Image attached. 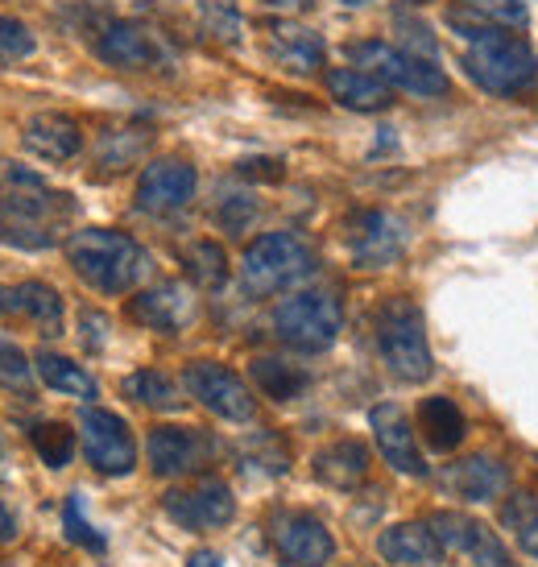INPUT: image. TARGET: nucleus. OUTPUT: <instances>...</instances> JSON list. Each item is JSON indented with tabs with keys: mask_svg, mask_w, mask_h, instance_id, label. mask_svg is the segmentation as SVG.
<instances>
[{
	"mask_svg": "<svg viewBox=\"0 0 538 567\" xmlns=\"http://www.w3.org/2000/svg\"><path fill=\"white\" fill-rule=\"evenodd\" d=\"M377 555L394 567H439L444 564V543L435 538L431 522H402L377 535Z\"/></svg>",
	"mask_w": 538,
	"mask_h": 567,
	"instance_id": "20",
	"label": "nucleus"
},
{
	"mask_svg": "<svg viewBox=\"0 0 538 567\" xmlns=\"http://www.w3.org/2000/svg\"><path fill=\"white\" fill-rule=\"evenodd\" d=\"M211 452H216V443L207 440L204 431H195V426H154L149 440H145L149 473L162 476V481L199 473L211 460Z\"/></svg>",
	"mask_w": 538,
	"mask_h": 567,
	"instance_id": "13",
	"label": "nucleus"
},
{
	"mask_svg": "<svg viewBox=\"0 0 538 567\" xmlns=\"http://www.w3.org/2000/svg\"><path fill=\"white\" fill-rule=\"evenodd\" d=\"M95 54L116 71H145V66L162 63V42L154 38V30L133 25V21H112L108 30L100 33Z\"/></svg>",
	"mask_w": 538,
	"mask_h": 567,
	"instance_id": "18",
	"label": "nucleus"
},
{
	"mask_svg": "<svg viewBox=\"0 0 538 567\" xmlns=\"http://www.w3.org/2000/svg\"><path fill=\"white\" fill-rule=\"evenodd\" d=\"M0 385H4V390H21V394L33 385L30 357H25L9 336H0Z\"/></svg>",
	"mask_w": 538,
	"mask_h": 567,
	"instance_id": "34",
	"label": "nucleus"
},
{
	"mask_svg": "<svg viewBox=\"0 0 538 567\" xmlns=\"http://www.w3.org/2000/svg\"><path fill=\"white\" fill-rule=\"evenodd\" d=\"M187 567H224V559L216 551H195L187 559Z\"/></svg>",
	"mask_w": 538,
	"mask_h": 567,
	"instance_id": "44",
	"label": "nucleus"
},
{
	"mask_svg": "<svg viewBox=\"0 0 538 567\" xmlns=\"http://www.w3.org/2000/svg\"><path fill=\"white\" fill-rule=\"evenodd\" d=\"M447 21L464 33L489 30V25H509V30H518V25H526V4L523 0H456L452 13H447Z\"/></svg>",
	"mask_w": 538,
	"mask_h": 567,
	"instance_id": "27",
	"label": "nucleus"
},
{
	"mask_svg": "<svg viewBox=\"0 0 538 567\" xmlns=\"http://www.w3.org/2000/svg\"><path fill=\"white\" fill-rule=\"evenodd\" d=\"M183 261H187V274L204 286V290H216V286H224V278H228V257H224V249L216 240L190 245V249L183 252Z\"/></svg>",
	"mask_w": 538,
	"mask_h": 567,
	"instance_id": "31",
	"label": "nucleus"
},
{
	"mask_svg": "<svg viewBox=\"0 0 538 567\" xmlns=\"http://www.w3.org/2000/svg\"><path fill=\"white\" fill-rule=\"evenodd\" d=\"M468 555H473L476 567H518V564H514V555H509V547L497 538V530H489V526H485V522H476L473 543H468Z\"/></svg>",
	"mask_w": 538,
	"mask_h": 567,
	"instance_id": "35",
	"label": "nucleus"
},
{
	"mask_svg": "<svg viewBox=\"0 0 538 567\" xmlns=\"http://www.w3.org/2000/svg\"><path fill=\"white\" fill-rule=\"evenodd\" d=\"M249 373H254L257 390L266 398H273V402H294V398H302V390L311 385V373H307L302 364L282 361V357H254Z\"/></svg>",
	"mask_w": 538,
	"mask_h": 567,
	"instance_id": "28",
	"label": "nucleus"
},
{
	"mask_svg": "<svg viewBox=\"0 0 538 567\" xmlns=\"http://www.w3.org/2000/svg\"><path fill=\"white\" fill-rule=\"evenodd\" d=\"M518 547H523L530 559H538V509L518 526Z\"/></svg>",
	"mask_w": 538,
	"mask_h": 567,
	"instance_id": "42",
	"label": "nucleus"
},
{
	"mask_svg": "<svg viewBox=\"0 0 538 567\" xmlns=\"http://www.w3.org/2000/svg\"><path fill=\"white\" fill-rule=\"evenodd\" d=\"M71 195H50L46 187L13 190L0 199V240L25 252L54 249L71 220Z\"/></svg>",
	"mask_w": 538,
	"mask_h": 567,
	"instance_id": "4",
	"label": "nucleus"
},
{
	"mask_svg": "<svg viewBox=\"0 0 538 567\" xmlns=\"http://www.w3.org/2000/svg\"><path fill=\"white\" fill-rule=\"evenodd\" d=\"M464 75L489 95H526L538 80V59L523 33L489 25V30L468 33Z\"/></svg>",
	"mask_w": 538,
	"mask_h": 567,
	"instance_id": "2",
	"label": "nucleus"
},
{
	"mask_svg": "<svg viewBox=\"0 0 538 567\" xmlns=\"http://www.w3.org/2000/svg\"><path fill=\"white\" fill-rule=\"evenodd\" d=\"M183 390H187L204 410H211L216 419H224V423H254V414H257L254 394H249V385H245L228 364H216V361L187 364Z\"/></svg>",
	"mask_w": 538,
	"mask_h": 567,
	"instance_id": "9",
	"label": "nucleus"
},
{
	"mask_svg": "<svg viewBox=\"0 0 538 567\" xmlns=\"http://www.w3.org/2000/svg\"><path fill=\"white\" fill-rule=\"evenodd\" d=\"M30 443L46 468H66L75 460V431L66 423H33Z\"/></svg>",
	"mask_w": 538,
	"mask_h": 567,
	"instance_id": "30",
	"label": "nucleus"
},
{
	"mask_svg": "<svg viewBox=\"0 0 538 567\" xmlns=\"http://www.w3.org/2000/svg\"><path fill=\"white\" fill-rule=\"evenodd\" d=\"M125 142V133H112V137H104V145H100V166H108V171H125L128 162L142 154L145 145H149V137H142V133H133V142Z\"/></svg>",
	"mask_w": 538,
	"mask_h": 567,
	"instance_id": "38",
	"label": "nucleus"
},
{
	"mask_svg": "<svg viewBox=\"0 0 538 567\" xmlns=\"http://www.w3.org/2000/svg\"><path fill=\"white\" fill-rule=\"evenodd\" d=\"M207 33L211 38H224V42H237V33H240V17L232 4H224V0H216L211 9H207Z\"/></svg>",
	"mask_w": 538,
	"mask_h": 567,
	"instance_id": "39",
	"label": "nucleus"
},
{
	"mask_svg": "<svg viewBox=\"0 0 538 567\" xmlns=\"http://www.w3.org/2000/svg\"><path fill=\"white\" fill-rule=\"evenodd\" d=\"M273 551L282 559V567H328L335 555L332 530L307 514V509H282L273 514Z\"/></svg>",
	"mask_w": 538,
	"mask_h": 567,
	"instance_id": "12",
	"label": "nucleus"
},
{
	"mask_svg": "<svg viewBox=\"0 0 538 567\" xmlns=\"http://www.w3.org/2000/svg\"><path fill=\"white\" fill-rule=\"evenodd\" d=\"M80 443L83 456L95 473L104 476H128L137 468V440L121 414L104 406H83L80 410Z\"/></svg>",
	"mask_w": 538,
	"mask_h": 567,
	"instance_id": "8",
	"label": "nucleus"
},
{
	"mask_svg": "<svg viewBox=\"0 0 538 567\" xmlns=\"http://www.w3.org/2000/svg\"><path fill=\"white\" fill-rule=\"evenodd\" d=\"M418 431H423V440L435 452H456L459 443H464V435H468V423H464V414H459V406L452 398L431 394L418 406Z\"/></svg>",
	"mask_w": 538,
	"mask_h": 567,
	"instance_id": "26",
	"label": "nucleus"
},
{
	"mask_svg": "<svg viewBox=\"0 0 538 567\" xmlns=\"http://www.w3.org/2000/svg\"><path fill=\"white\" fill-rule=\"evenodd\" d=\"M33 373L42 378L46 390H59V394H66V398H80V402H95V398H100V385H95L92 373H87L83 364L71 361V357L50 352V348H38V352H33Z\"/></svg>",
	"mask_w": 538,
	"mask_h": 567,
	"instance_id": "25",
	"label": "nucleus"
},
{
	"mask_svg": "<svg viewBox=\"0 0 538 567\" xmlns=\"http://www.w3.org/2000/svg\"><path fill=\"white\" fill-rule=\"evenodd\" d=\"M63 526H66V538L71 543H80V547H87V551H108V538L104 535H95L92 526H87V518H83V502H80V493H71L63 505Z\"/></svg>",
	"mask_w": 538,
	"mask_h": 567,
	"instance_id": "36",
	"label": "nucleus"
},
{
	"mask_svg": "<svg viewBox=\"0 0 538 567\" xmlns=\"http://www.w3.org/2000/svg\"><path fill=\"white\" fill-rule=\"evenodd\" d=\"M369 426H373V440H377L381 460L402 476H431L427 460L418 452V435H414V423L406 419V410L394 406V402H381V406L369 410Z\"/></svg>",
	"mask_w": 538,
	"mask_h": 567,
	"instance_id": "15",
	"label": "nucleus"
},
{
	"mask_svg": "<svg viewBox=\"0 0 538 567\" xmlns=\"http://www.w3.org/2000/svg\"><path fill=\"white\" fill-rule=\"evenodd\" d=\"M162 509H166V518L190 530V535H207V530H220L237 518V497L220 476H204L190 488H170L162 497Z\"/></svg>",
	"mask_w": 538,
	"mask_h": 567,
	"instance_id": "10",
	"label": "nucleus"
},
{
	"mask_svg": "<svg viewBox=\"0 0 538 567\" xmlns=\"http://www.w3.org/2000/svg\"><path fill=\"white\" fill-rule=\"evenodd\" d=\"M245 178H266V183H278L282 178V162H273V158H254V162H240L237 166Z\"/></svg>",
	"mask_w": 538,
	"mask_h": 567,
	"instance_id": "41",
	"label": "nucleus"
},
{
	"mask_svg": "<svg viewBox=\"0 0 538 567\" xmlns=\"http://www.w3.org/2000/svg\"><path fill=\"white\" fill-rule=\"evenodd\" d=\"M311 274H315V252L307 249L294 233H266V237H257L245 249V261H240V286L254 299L282 295V290L299 286Z\"/></svg>",
	"mask_w": 538,
	"mask_h": 567,
	"instance_id": "5",
	"label": "nucleus"
},
{
	"mask_svg": "<svg viewBox=\"0 0 538 567\" xmlns=\"http://www.w3.org/2000/svg\"><path fill=\"white\" fill-rule=\"evenodd\" d=\"M21 145L42 162H71L83 150V133L66 112H38L25 121Z\"/></svg>",
	"mask_w": 538,
	"mask_h": 567,
	"instance_id": "21",
	"label": "nucleus"
},
{
	"mask_svg": "<svg viewBox=\"0 0 538 567\" xmlns=\"http://www.w3.org/2000/svg\"><path fill=\"white\" fill-rule=\"evenodd\" d=\"M344 237H349L352 261L361 269H385L402 261V252L411 245V233L406 224L397 220L394 212H381V207H369V212H356L349 224H344Z\"/></svg>",
	"mask_w": 538,
	"mask_h": 567,
	"instance_id": "11",
	"label": "nucleus"
},
{
	"mask_svg": "<svg viewBox=\"0 0 538 567\" xmlns=\"http://www.w3.org/2000/svg\"><path fill=\"white\" fill-rule=\"evenodd\" d=\"M254 220H257V199L249 190H232V195H224L220 204H216V224H220L224 233H232V237H240Z\"/></svg>",
	"mask_w": 538,
	"mask_h": 567,
	"instance_id": "33",
	"label": "nucleus"
},
{
	"mask_svg": "<svg viewBox=\"0 0 538 567\" xmlns=\"http://www.w3.org/2000/svg\"><path fill=\"white\" fill-rule=\"evenodd\" d=\"M311 468H315V476L323 485L349 493V488H356L369 476V447L361 440H335L328 447H319Z\"/></svg>",
	"mask_w": 538,
	"mask_h": 567,
	"instance_id": "23",
	"label": "nucleus"
},
{
	"mask_svg": "<svg viewBox=\"0 0 538 567\" xmlns=\"http://www.w3.org/2000/svg\"><path fill=\"white\" fill-rule=\"evenodd\" d=\"M33 50H38V38L30 33V25L17 17H0V59H30Z\"/></svg>",
	"mask_w": 538,
	"mask_h": 567,
	"instance_id": "37",
	"label": "nucleus"
},
{
	"mask_svg": "<svg viewBox=\"0 0 538 567\" xmlns=\"http://www.w3.org/2000/svg\"><path fill=\"white\" fill-rule=\"evenodd\" d=\"M13 538H17V518H13V509L0 502V547L13 543Z\"/></svg>",
	"mask_w": 538,
	"mask_h": 567,
	"instance_id": "43",
	"label": "nucleus"
},
{
	"mask_svg": "<svg viewBox=\"0 0 538 567\" xmlns=\"http://www.w3.org/2000/svg\"><path fill=\"white\" fill-rule=\"evenodd\" d=\"M199 316V299L187 282H158L128 302V319L154 331H183Z\"/></svg>",
	"mask_w": 538,
	"mask_h": 567,
	"instance_id": "16",
	"label": "nucleus"
},
{
	"mask_svg": "<svg viewBox=\"0 0 538 567\" xmlns=\"http://www.w3.org/2000/svg\"><path fill=\"white\" fill-rule=\"evenodd\" d=\"M261 4H273V9H286V13H299V9H311L315 0H261Z\"/></svg>",
	"mask_w": 538,
	"mask_h": 567,
	"instance_id": "45",
	"label": "nucleus"
},
{
	"mask_svg": "<svg viewBox=\"0 0 538 567\" xmlns=\"http://www.w3.org/2000/svg\"><path fill=\"white\" fill-rule=\"evenodd\" d=\"M80 331H83V344L92 348V352H100V348L108 344V316H100V311H83Z\"/></svg>",
	"mask_w": 538,
	"mask_h": 567,
	"instance_id": "40",
	"label": "nucleus"
},
{
	"mask_svg": "<svg viewBox=\"0 0 538 567\" xmlns=\"http://www.w3.org/2000/svg\"><path fill=\"white\" fill-rule=\"evenodd\" d=\"M199 174L183 158H158L149 162L137 178V212L145 216H175L195 199Z\"/></svg>",
	"mask_w": 538,
	"mask_h": 567,
	"instance_id": "14",
	"label": "nucleus"
},
{
	"mask_svg": "<svg viewBox=\"0 0 538 567\" xmlns=\"http://www.w3.org/2000/svg\"><path fill=\"white\" fill-rule=\"evenodd\" d=\"M373 331H377L381 361H385V369L397 381L423 385L435 373V357H431V344H427V323H423V311H418L414 299L394 295V299L381 302Z\"/></svg>",
	"mask_w": 538,
	"mask_h": 567,
	"instance_id": "3",
	"label": "nucleus"
},
{
	"mask_svg": "<svg viewBox=\"0 0 538 567\" xmlns=\"http://www.w3.org/2000/svg\"><path fill=\"white\" fill-rule=\"evenodd\" d=\"M344 331V307L328 290H302L273 307V336L294 352H328Z\"/></svg>",
	"mask_w": 538,
	"mask_h": 567,
	"instance_id": "6",
	"label": "nucleus"
},
{
	"mask_svg": "<svg viewBox=\"0 0 538 567\" xmlns=\"http://www.w3.org/2000/svg\"><path fill=\"white\" fill-rule=\"evenodd\" d=\"M328 92L335 104H344L352 112H381L394 104L390 83H381L377 75H369L361 66H335L328 71Z\"/></svg>",
	"mask_w": 538,
	"mask_h": 567,
	"instance_id": "24",
	"label": "nucleus"
},
{
	"mask_svg": "<svg viewBox=\"0 0 538 567\" xmlns=\"http://www.w3.org/2000/svg\"><path fill=\"white\" fill-rule=\"evenodd\" d=\"M261 42H266L269 63H278L290 75H315L323 66V38L315 30H307L299 21H266L261 25Z\"/></svg>",
	"mask_w": 538,
	"mask_h": 567,
	"instance_id": "17",
	"label": "nucleus"
},
{
	"mask_svg": "<svg viewBox=\"0 0 538 567\" xmlns=\"http://www.w3.org/2000/svg\"><path fill=\"white\" fill-rule=\"evenodd\" d=\"M431 530H435V538L444 543V551L468 555V543H473L476 518H468V514H452V509H439V514L431 518Z\"/></svg>",
	"mask_w": 538,
	"mask_h": 567,
	"instance_id": "32",
	"label": "nucleus"
},
{
	"mask_svg": "<svg viewBox=\"0 0 538 567\" xmlns=\"http://www.w3.org/2000/svg\"><path fill=\"white\" fill-rule=\"evenodd\" d=\"M121 390H125V398H133L137 406H149V410H178L183 406L178 385L166 378V373H158V369H137V373H128Z\"/></svg>",
	"mask_w": 538,
	"mask_h": 567,
	"instance_id": "29",
	"label": "nucleus"
},
{
	"mask_svg": "<svg viewBox=\"0 0 538 567\" xmlns=\"http://www.w3.org/2000/svg\"><path fill=\"white\" fill-rule=\"evenodd\" d=\"M0 316L30 319L42 336H63V295L46 282L0 286Z\"/></svg>",
	"mask_w": 538,
	"mask_h": 567,
	"instance_id": "19",
	"label": "nucleus"
},
{
	"mask_svg": "<svg viewBox=\"0 0 538 567\" xmlns=\"http://www.w3.org/2000/svg\"><path fill=\"white\" fill-rule=\"evenodd\" d=\"M66 261L75 269V278L87 282L95 295H128L149 278L154 257L145 245L116 233V228H80L66 237Z\"/></svg>",
	"mask_w": 538,
	"mask_h": 567,
	"instance_id": "1",
	"label": "nucleus"
},
{
	"mask_svg": "<svg viewBox=\"0 0 538 567\" xmlns=\"http://www.w3.org/2000/svg\"><path fill=\"white\" fill-rule=\"evenodd\" d=\"M447 488H456L464 502L473 505H489V502H501L509 488V468L501 464V460L493 456H468L459 460L456 468H447Z\"/></svg>",
	"mask_w": 538,
	"mask_h": 567,
	"instance_id": "22",
	"label": "nucleus"
},
{
	"mask_svg": "<svg viewBox=\"0 0 538 567\" xmlns=\"http://www.w3.org/2000/svg\"><path fill=\"white\" fill-rule=\"evenodd\" d=\"M344 4H352V9H361V4H369V0H344Z\"/></svg>",
	"mask_w": 538,
	"mask_h": 567,
	"instance_id": "46",
	"label": "nucleus"
},
{
	"mask_svg": "<svg viewBox=\"0 0 538 567\" xmlns=\"http://www.w3.org/2000/svg\"><path fill=\"white\" fill-rule=\"evenodd\" d=\"M349 59L361 71L369 75H377L381 83H390V87H402V92L418 95V100H439V95L452 92V83L439 66H431L427 59H418V54H406V50L390 47V42H356L349 47Z\"/></svg>",
	"mask_w": 538,
	"mask_h": 567,
	"instance_id": "7",
	"label": "nucleus"
}]
</instances>
